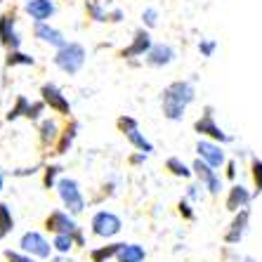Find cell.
Listing matches in <instances>:
<instances>
[{"label":"cell","mask_w":262,"mask_h":262,"mask_svg":"<svg viewBox=\"0 0 262 262\" xmlns=\"http://www.w3.org/2000/svg\"><path fill=\"white\" fill-rule=\"evenodd\" d=\"M29 99L26 97H17V104H14L12 109H10V114H7V121H14V118L19 116H26V111H29Z\"/></svg>","instance_id":"cell-28"},{"label":"cell","mask_w":262,"mask_h":262,"mask_svg":"<svg viewBox=\"0 0 262 262\" xmlns=\"http://www.w3.org/2000/svg\"><path fill=\"white\" fill-rule=\"evenodd\" d=\"M24 12L29 14L33 21H48V19L55 17L57 5H55V0H26Z\"/></svg>","instance_id":"cell-10"},{"label":"cell","mask_w":262,"mask_h":262,"mask_svg":"<svg viewBox=\"0 0 262 262\" xmlns=\"http://www.w3.org/2000/svg\"><path fill=\"white\" fill-rule=\"evenodd\" d=\"M33 36L38 38V40H43V43L52 45V48H64V45L69 43L67 38H64V33L61 31H57L55 26H50L48 21H36L33 24Z\"/></svg>","instance_id":"cell-11"},{"label":"cell","mask_w":262,"mask_h":262,"mask_svg":"<svg viewBox=\"0 0 262 262\" xmlns=\"http://www.w3.org/2000/svg\"><path fill=\"white\" fill-rule=\"evenodd\" d=\"M253 180H255V189L262 191V161H253Z\"/></svg>","instance_id":"cell-30"},{"label":"cell","mask_w":262,"mask_h":262,"mask_svg":"<svg viewBox=\"0 0 262 262\" xmlns=\"http://www.w3.org/2000/svg\"><path fill=\"white\" fill-rule=\"evenodd\" d=\"M0 45L7 52L19 50V45H21V38L17 33V12L14 10H5L0 14Z\"/></svg>","instance_id":"cell-4"},{"label":"cell","mask_w":262,"mask_h":262,"mask_svg":"<svg viewBox=\"0 0 262 262\" xmlns=\"http://www.w3.org/2000/svg\"><path fill=\"white\" fill-rule=\"evenodd\" d=\"M85 12H88V17L95 19V21H121V17H123L121 10L106 12L99 0H85Z\"/></svg>","instance_id":"cell-16"},{"label":"cell","mask_w":262,"mask_h":262,"mask_svg":"<svg viewBox=\"0 0 262 262\" xmlns=\"http://www.w3.org/2000/svg\"><path fill=\"white\" fill-rule=\"evenodd\" d=\"M57 123L55 121H43L40 123V142H43L45 146L52 144V142L57 140Z\"/></svg>","instance_id":"cell-22"},{"label":"cell","mask_w":262,"mask_h":262,"mask_svg":"<svg viewBox=\"0 0 262 262\" xmlns=\"http://www.w3.org/2000/svg\"><path fill=\"white\" fill-rule=\"evenodd\" d=\"M5 64L7 67H19V64H24V67H33V57L24 55V52H19V50H12V52H7Z\"/></svg>","instance_id":"cell-24"},{"label":"cell","mask_w":262,"mask_h":262,"mask_svg":"<svg viewBox=\"0 0 262 262\" xmlns=\"http://www.w3.org/2000/svg\"><path fill=\"white\" fill-rule=\"evenodd\" d=\"M0 189H3V172H0Z\"/></svg>","instance_id":"cell-36"},{"label":"cell","mask_w":262,"mask_h":262,"mask_svg":"<svg viewBox=\"0 0 262 262\" xmlns=\"http://www.w3.org/2000/svg\"><path fill=\"white\" fill-rule=\"evenodd\" d=\"M118 128H121V133L130 140V144L137 146V149H140L142 154H151V151H154L151 142L146 140L144 135H142L140 130H137V121H135V118H130V116H121V118H118Z\"/></svg>","instance_id":"cell-6"},{"label":"cell","mask_w":262,"mask_h":262,"mask_svg":"<svg viewBox=\"0 0 262 262\" xmlns=\"http://www.w3.org/2000/svg\"><path fill=\"white\" fill-rule=\"evenodd\" d=\"M40 95H43V102L48 104L52 111H57L61 116H69V114H71V104H69V99L61 95V90L55 83H45V85L40 88Z\"/></svg>","instance_id":"cell-8"},{"label":"cell","mask_w":262,"mask_h":262,"mask_svg":"<svg viewBox=\"0 0 262 262\" xmlns=\"http://www.w3.org/2000/svg\"><path fill=\"white\" fill-rule=\"evenodd\" d=\"M248 201H250V194L244 187H232L229 189V199H227V208L229 210H238V208H244Z\"/></svg>","instance_id":"cell-20"},{"label":"cell","mask_w":262,"mask_h":262,"mask_svg":"<svg viewBox=\"0 0 262 262\" xmlns=\"http://www.w3.org/2000/svg\"><path fill=\"white\" fill-rule=\"evenodd\" d=\"M194 130L201 135H210L213 140H220V142H229V137H227L222 130L215 125V118H213V109H206V114H203V118H199V121L194 123Z\"/></svg>","instance_id":"cell-13"},{"label":"cell","mask_w":262,"mask_h":262,"mask_svg":"<svg viewBox=\"0 0 262 262\" xmlns=\"http://www.w3.org/2000/svg\"><path fill=\"white\" fill-rule=\"evenodd\" d=\"M5 257H7V262H36L33 257L19 255V253H12V250H5Z\"/></svg>","instance_id":"cell-31"},{"label":"cell","mask_w":262,"mask_h":262,"mask_svg":"<svg viewBox=\"0 0 262 262\" xmlns=\"http://www.w3.org/2000/svg\"><path fill=\"white\" fill-rule=\"evenodd\" d=\"M175 59V50L170 48V45H165V43H159V45H154L149 52H146V64L149 67H168L170 61Z\"/></svg>","instance_id":"cell-14"},{"label":"cell","mask_w":262,"mask_h":262,"mask_svg":"<svg viewBox=\"0 0 262 262\" xmlns=\"http://www.w3.org/2000/svg\"><path fill=\"white\" fill-rule=\"evenodd\" d=\"M73 234H55V241H52V246H55L59 253H69V250L73 248Z\"/></svg>","instance_id":"cell-26"},{"label":"cell","mask_w":262,"mask_h":262,"mask_svg":"<svg viewBox=\"0 0 262 262\" xmlns=\"http://www.w3.org/2000/svg\"><path fill=\"white\" fill-rule=\"evenodd\" d=\"M123 244H111V246H104L99 250H92V262H102V260H109V257H116L121 253Z\"/></svg>","instance_id":"cell-21"},{"label":"cell","mask_w":262,"mask_h":262,"mask_svg":"<svg viewBox=\"0 0 262 262\" xmlns=\"http://www.w3.org/2000/svg\"><path fill=\"white\" fill-rule=\"evenodd\" d=\"M194 170H196V175H199L203 182L208 184L210 194H220V180H217V175H215L213 165H208L203 159H199V161L194 163Z\"/></svg>","instance_id":"cell-17"},{"label":"cell","mask_w":262,"mask_h":262,"mask_svg":"<svg viewBox=\"0 0 262 262\" xmlns=\"http://www.w3.org/2000/svg\"><path fill=\"white\" fill-rule=\"evenodd\" d=\"M57 189H59V199H61V203L69 208V213H73V215L83 213L85 201H83V194H80L78 182H76V180L61 177L59 182H57Z\"/></svg>","instance_id":"cell-3"},{"label":"cell","mask_w":262,"mask_h":262,"mask_svg":"<svg viewBox=\"0 0 262 262\" xmlns=\"http://www.w3.org/2000/svg\"><path fill=\"white\" fill-rule=\"evenodd\" d=\"M154 48L151 43V36H149V31L146 29H137L133 36V43L128 45V48H123L121 52H118V57H123V59H133V57H146V52Z\"/></svg>","instance_id":"cell-7"},{"label":"cell","mask_w":262,"mask_h":262,"mask_svg":"<svg viewBox=\"0 0 262 262\" xmlns=\"http://www.w3.org/2000/svg\"><path fill=\"white\" fill-rule=\"evenodd\" d=\"M45 225H48L50 232H55V234H76L78 232V225L69 217V213H61V210L50 213V217L45 220Z\"/></svg>","instance_id":"cell-12"},{"label":"cell","mask_w":262,"mask_h":262,"mask_svg":"<svg viewBox=\"0 0 262 262\" xmlns=\"http://www.w3.org/2000/svg\"><path fill=\"white\" fill-rule=\"evenodd\" d=\"M76 130H78V123H76V121H71V125H69V128L64 130V137H61L59 146H57V154H67V149H69V146H71L73 137H76Z\"/></svg>","instance_id":"cell-25"},{"label":"cell","mask_w":262,"mask_h":262,"mask_svg":"<svg viewBox=\"0 0 262 262\" xmlns=\"http://www.w3.org/2000/svg\"><path fill=\"white\" fill-rule=\"evenodd\" d=\"M12 227H14V220H12L10 208L5 203H0V238L5 236L7 232H12Z\"/></svg>","instance_id":"cell-23"},{"label":"cell","mask_w":262,"mask_h":262,"mask_svg":"<svg viewBox=\"0 0 262 262\" xmlns=\"http://www.w3.org/2000/svg\"><path fill=\"white\" fill-rule=\"evenodd\" d=\"M180 210H182V213H184V215H187V217H189V220H191V217H194V213H191V210H189V206H187V203H184V201H182V203H180Z\"/></svg>","instance_id":"cell-35"},{"label":"cell","mask_w":262,"mask_h":262,"mask_svg":"<svg viewBox=\"0 0 262 262\" xmlns=\"http://www.w3.org/2000/svg\"><path fill=\"white\" fill-rule=\"evenodd\" d=\"M59 170H61L59 165L48 168V172H45V187H52V184H55V177H57V172H59Z\"/></svg>","instance_id":"cell-32"},{"label":"cell","mask_w":262,"mask_h":262,"mask_svg":"<svg viewBox=\"0 0 262 262\" xmlns=\"http://www.w3.org/2000/svg\"><path fill=\"white\" fill-rule=\"evenodd\" d=\"M121 217L114 213H109V210H102V213H97L95 217H92V232L97 234V236L102 238H111L116 236L118 232H121Z\"/></svg>","instance_id":"cell-5"},{"label":"cell","mask_w":262,"mask_h":262,"mask_svg":"<svg viewBox=\"0 0 262 262\" xmlns=\"http://www.w3.org/2000/svg\"><path fill=\"white\" fill-rule=\"evenodd\" d=\"M199 50H201L206 57H210L215 52V40H201V43H199Z\"/></svg>","instance_id":"cell-34"},{"label":"cell","mask_w":262,"mask_h":262,"mask_svg":"<svg viewBox=\"0 0 262 262\" xmlns=\"http://www.w3.org/2000/svg\"><path fill=\"white\" fill-rule=\"evenodd\" d=\"M85 48L80 43H67L64 48L57 50L55 55V64L61 69L64 73H69V76H76V73L83 69V64H85Z\"/></svg>","instance_id":"cell-2"},{"label":"cell","mask_w":262,"mask_h":262,"mask_svg":"<svg viewBox=\"0 0 262 262\" xmlns=\"http://www.w3.org/2000/svg\"><path fill=\"white\" fill-rule=\"evenodd\" d=\"M43 104H45V102L31 104V106H29V111H26V118H31V121H36V118H38V114L43 111Z\"/></svg>","instance_id":"cell-33"},{"label":"cell","mask_w":262,"mask_h":262,"mask_svg":"<svg viewBox=\"0 0 262 262\" xmlns=\"http://www.w3.org/2000/svg\"><path fill=\"white\" fill-rule=\"evenodd\" d=\"M165 168H168L172 175H177V177H189L191 175V170L180 159H168V161H165Z\"/></svg>","instance_id":"cell-27"},{"label":"cell","mask_w":262,"mask_h":262,"mask_svg":"<svg viewBox=\"0 0 262 262\" xmlns=\"http://www.w3.org/2000/svg\"><path fill=\"white\" fill-rule=\"evenodd\" d=\"M19 246H21L24 253L36 255V257H50V253H52V246H50L48 241H45V236H40L38 232H26L24 236H21V241H19Z\"/></svg>","instance_id":"cell-9"},{"label":"cell","mask_w":262,"mask_h":262,"mask_svg":"<svg viewBox=\"0 0 262 262\" xmlns=\"http://www.w3.org/2000/svg\"><path fill=\"white\" fill-rule=\"evenodd\" d=\"M142 21H144L146 29H154V26L159 24V10L156 7H146L144 12H142Z\"/></svg>","instance_id":"cell-29"},{"label":"cell","mask_w":262,"mask_h":262,"mask_svg":"<svg viewBox=\"0 0 262 262\" xmlns=\"http://www.w3.org/2000/svg\"><path fill=\"white\" fill-rule=\"evenodd\" d=\"M144 248L142 246H137V244H123V248H121V253H118V262H142L144 260Z\"/></svg>","instance_id":"cell-18"},{"label":"cell","mask_w":262,"mask_h":262,"mask_svg":"<svg viewBox=\"0 0 262 262\" xmlns=\"http://www.w3.org/2000/svg\"><path fill=\"white\" fill-rule=\"evenodd\" d=\"M194 102V85L189 80H175L163 90L161 104H163V116L168 121H182L187 106Z\"/></svg>","instance_id":"cell-1"},{"label":"cell","mask_w":262,"mask_h":262,"mask_svg":"<svg viewBox=\"0 0 262 262\" xmlns=\"http://www.w3.org/2000/svg\"><path fill=\"white\" fill-rule=\"evenodd\" d=\"M246 222H248V210H241L238 217L232 222V229H229L225 236L227 244H236L238 238H241V234H244V229H246Z\"/></svg>","instance_id":"cell-19"},{"label":"cell","mask_w":262,"mask_h":262,"mask_svg":"<svg viewBox=\"0 0 262 262\" xmlns=\"http://www.w3.org/2000/svg\"><path fill=\"white\" fill-rule=\"evenodd\" d=\"M196 151H199V156H201L208 165H213V168H220V165L225 163V154H222V149H220L217 144H213V142L201 140L196 144Z\"/></svg>","instance_id":"cell-15"}]
</instances>
